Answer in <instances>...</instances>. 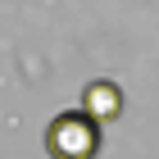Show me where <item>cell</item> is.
<instances>
[{"instance_id":"obj_2","label":"cell","mask_w":159,"mask_h":159,"mask_svg":"<svg viewBox=\"0 0 159 159\" xmlns=\"http://www.w3.org/2000/svg\"><path fill=\"white\" fill-rule=\"evenodd\" d=\"M82 109L91 114V118H100V123H114V118L123 114V91H118V82H109V77L86 82V91H82Z\"/></svg>"},{"instance_id":"obj_1","label":"cell","mask_w":159,"mask_h":159,"mask_svg":"<svg viewBox=\"0 0 159 159\" xmlns=\"http://www.w3.org/2000/svg\"><path fill=\"white\" fill-rule=\"evenodd\" d=\"M46 155L50 159H96L100 155V118L86 109H64L46 123Z\"/></svg>"}]
</instances>
